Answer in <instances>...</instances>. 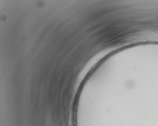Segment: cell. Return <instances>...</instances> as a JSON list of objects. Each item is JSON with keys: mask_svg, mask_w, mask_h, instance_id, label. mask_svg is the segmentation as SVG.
<instances>
[]
</instances>
